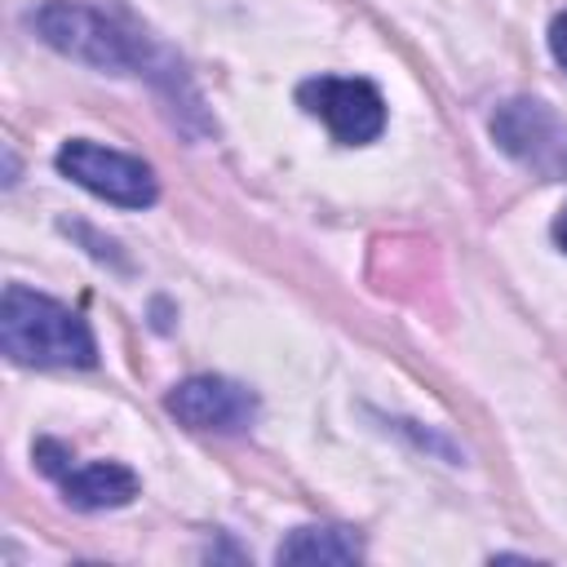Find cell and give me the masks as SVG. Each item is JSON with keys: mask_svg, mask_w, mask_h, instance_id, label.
<instances>
[{"mask_svg": "<svg viewBox=\"0 0 567 567\" xmlns=\"http://www.w3.org/2000/svg\"><path fill=\"white\" fill-rule=\"evenodd\" d=\"M554 239H558V248L567 252V208H563V213L554 217Z\"/></svg>", "mask_w": 567, "mask_h": 567, "instance_id": "30bf717a", "label": "cell"}, {"mask_svg": "<svg viewBox=\"0 0 567 567\" xmlns=\"http://www.w3.org/2000/svg\"><path fill=\"white\" fill-rule=\"evenodd\" d=\"M496 146L532 177L567 182V120L540 97H509L492 111Z\"/></svg>", "mask_w": 567, "mask_h": 567, "instance_id": "3957f363", "label": "cell"}, {"mask_svg": "<svg viewBox=\"0 0 567 567\" xmlns=\"http://www.w3.org/2000/svg\"><path fill=\"white\" fill-rule=\"evenodd\" d=\"M58 173L71 177L75 186H84L89 195H97V199H106V204H120V208H146V204H155V195H159L151 164H142L137 155L111 151V146H102V142H89V137L62 142V151H58Z\"/></svg>", "mask_w": 567, "mask_h": 567, "instance_id": "277c9868", "label": "cell"}, {"mask_svg": "<svg viewBox=\"0 0 567 567\" xmlns=\"http://www.w3.org/2000/svg\"><path fill=\"white\" fill-rule=\"evenodd\" d=\"M186 430H213V434H239L257 416V394L226 377H186L173 385L164 403Z\"/></svg>", "mask_w": 567, "mask_h": 567, "instance_id": "52a82bcc", "label": "cell"}, {"mask_svg": "<svg viewBox=\"0 0 567 567\" xmlns=\"http://www.w3.org/2000/svg\"><path fill=\"white\" fill-rule=\"evenodd\" d=\"M0 346L13 363H27V368H93L97 363V341L89 323L71 306L44 292H31L22 284L4 288Z\"/></svg>", "mask_w": 567, "mask_h": 567, "instance_id": "6da1fadb", "label": "cell"}, {"mask_svg": "<svg viewBox=\"0 0 567 567\" xmlns=\"http://www.w3.org/2000/svg\"><path fill=\"white\" fill-rule=\"evenodd\" d=\"M31 27L40 40L84 66L97 71H146V44H137L128 31H120L106 13L80 4V0H49L31 13Z\"/></svg>", "mask_w": 567, "mask_h": 567, "instance_id": "7a4b0ae2", "label": "cell"}, {"mask_svg": "<svg viewBox=\"0 0 567 567\" xmlns=\"http://www.w3.org/2000/svg\"><path fill=\"white\" fill-rule=\"evenodd\" d=\"M549 53H554V62L567 71V9L549 22Z\"/></svg>", "mask_w": 567, "mask_h": 567, "instance_id": "9c48e42d", "label": "cell"}, {"mask_svg": "<svg viewBox=\"0 0 567 567\" xmlns=\"http://www.w3.org/2000/svg\"><path fill=\"white\" fill-rule=\"evenodd\" d=\"M279 563H354L363 558V540L350 527H297L275 549Z\"/></svg>", "mask_w": 567, "mask_h": 567, "instance_id": "ba28073f", "label": "cell"}, {"mask_svg": "<svg viewBox=\"0 0 567 567\" xmlns=\"http://www.w3.org/2000/svg\"><path fill=\"white\" fill-rule=\"evenodd\" d=\"M35 465L62 487L66 505H75V509H115L137 496V474L128 465H120V461L75 465V452L53 439L35 443Z\"/></svg>", "mask_w": 567, "mask_h": 567, "instance_id": "8992f818", "label": "cell"}, {"mask_svg": "<svg viewBox=\"0 0 567 567\" xmlns=\"http://www.w3.org/2000/svg\"><path fill=\"white\" fill-rule=\"evenodd\" d=\"M297 102L323 120V128L346 142V146H363L372 137H381L385 128V97L377 84L368 80H350V75H310L297 89Z\"/></svg>", "mask_w": 567, "mask_h": 567, "instance_id": "5b68a950", "label": "cell"}]
</instances>
